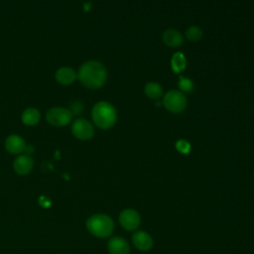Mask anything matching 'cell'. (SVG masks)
I'll return each mask as SVG.
<instances>
[{"instance_id": "obj_4", "label": "cell", "mask_w": 254, "mask_h": 254, "mask_svg": "<svg viewBox=\"0 0 254 254\" xmlns=\"http://www.w3.org/2000/svg\"><path fill=\"white\" fill-rule=\"evenodd\" d=\"M187 98L185 94L177 89L169 90L163 97V105L172 113H181L187 107Z\"/></svg>"}, {"instance_id": "obj_11", "label": "cell", "mask_w": 254, "mask_h": 254, "mask_svg": "<svg viewBox=\"0 0 254 254\" xmlns=\"http://www.w3.org/2000/svg\"><path fill=\"white\" fill-rule=\"evenodd\" d=\"M109 254H130L129 243L120 236H114L109 239L107 244Z\"/></svg>"}, {"instance_id": "obj_14", "label": "cell", "mask_w": 254, "mask_h": 254, "mask_svg": "<svg viewBox=\"0 0 254 254\" xmlns=\"http://www.w3.org/2000/svg\"><path fill=\"white\" fill-rule=\"evenodd\" d=\"M40 119H41V112L35 107L26 108L21 115L22 123L27 126L37 125L39 123Z\"/></svg>"}, {"instance_id": "obj_7", "label": "cell", "mask_w": 254, "mask_h": 254, "mask_svg": "<svg viewBox=\"0 0 254 254\" xmlns=\"http://www.w3.org/2000/svg\"><path fill=\"white\" fill-rule=\"evenodd\" d=\"M119 222L124 229L128 231H133L139 227L141 222V217L136 210L131 208H126L120 212Z\"/></svg>"}, {"instance_id": "obj_13", "label": "cell", "mask_w": 254, "mask_h": 254, "mask_svg": "<svg viewBox=\"0 0 254 254\" xmlns=\"http://www.w3.org/2000/svg\"><path fill=\"white\" fill-rule=\"evenodd\" d=\"M163 43L169 48H178L184 44V36L175 29H168L162 35Z\"/></svg>"}, {"instance_id": "obj_12", "label": "cell", "mask_w": 254, "mask_h": 254, "mask_svg": "<svg viewBox=\"0 0 254 254\" xmlns=\"http://www.w3.org/2000/svg\"><path fill=\"white\" fill-rule=\"evenodd\" d=\"M33 166V159L29 155H20L15 159L13 163L14 171L21 176L28 175L32 171Z\"/></svg>"}, {"instance_id": "obj_5", "label": "cell", "mask_w": 254, "mask_h": 254, "mask_svg": "<svg viewBox=\"0 0 254 254\" xmlns=\"http://www.w3.org/2000/svg\"><path fill=\"white\" fill-rule=\"evenodd\" d=\"M72 112L64 107H52L46 112V120L55 127H64L70 123Z\"/></svg>"}, {"instance_id": "obj_9", "label": "cell", "mask_w": 254, "mask_h": 254, "mask_svg": "<svg viewBox=\"0 0 254 254\" xmlns=\"http://www.w3.org/2000/svg\"><path fill=\"white\" fill-rule=\"evenodd\" d=\"M5 149L7 152L13 155H18L21 154L23 151L26 150V142L25 140L16 134H12L8 136L5 140Z\"/></svg>"}, {"instance_id": "obj_3", "label": "cell", "mask_w": 254, "mask_h": 254, "mask_svg": "<svg viewBox=\"0 0 254 254\" xmlns=\"http://www.w3.org/2000/svg\"><path fill=\"white\" fill-rule=\"evenodd\" d=\"M87 230L94 236L105 238L112 234L114 229V222L112 218L104 213H97L91 215L86 220Z\"/></svg>"}, {"instance_id": "obj_10", "label": "cell", "mask_w": 254, "mask_h": 254, "mask_svg": "<svg viewBox=\"0 0 254 254\" xmlns=\"http://www.w3.org/2000/svg\"><path fill=\"white\" fill-rule=\"evenodd\" d=\"M56 80L62 85H70L77 78V72L70 66H62L55 73Z\"/></svg>"}, {"instance_id": "obj_17", "label": "cell", "mask_w": 254, "mask_h": 254, "mask_svg": "<svg viewBox=\"0 0 254 254\" xmlns=\"http://www.w3.org/2000/svg\"><path fill=\"white\" fill-rule=\"evenodd\" d=\"M186 38L191 42V43H196L198 42L203 35L202 30L198 26H190L187 29L186 31Z\"/></svg>"}, {"instance_id": "obj_2", "label": "cell", "mask_w": 254, "mask_h": 254, "mask_svg": "<svg viewBox=\"0 0 254 254\" xmlns=\"http://www.w3.org/2000/svg\"><path fill=\"white\" fill-rule=\"evenodd\" d=\"M91 118L98 128L110 129L117 121V111L110 102L99 101L91 109Z\"/></svg>"}, {"instance_id": "obj_1", "label": "cell", "mask_w": 254, "mask_h": 254, "mask_svg": "<svg viewBox=\"0 0 254 254\" xmlns=\"http://www.w3.org/2000/svg\"><path fill=\"white\" fill-rule=\"evenodd\" d=\"M79 82L89 89H97L104 85L107 79V69L98 61H87L77 71Z\"/></svg>"}, {"instance_id": "obj_8", "label": "cell", "mask_w": 254, "mask_h": 254, "mask_svg": "<svg viewBox=\"0 0 254 254\" xmlns=\"http://www.w3.org/2000/svg\"><path fill=\"white\" fill-rule=\"evenodd\" d=\"M133 245L140 251H148L153 247L154 241L152 236L142 230L135 231L132 235Z\"/></svg>"}, {"instance_id": "obj_19", "label": "cell", "mask_w": 254, "mask_h": 254, "mask_svg": "<svg viewBox=\"0 0 254 254\" xmlns=\"http://www.w3.org/2000/svg\"><path fill=\"white\" fill-rule=\"evenodd\" d=\"M176 149L182 154H189L190 151V144L184 139H180L176 143Z\"/></svg>"}, {"instance_id": "obj_18", "label": "cell", "mask_w": 254, "mask_h": 254, "mask_svg": "<svg viewBox=\"0 0 254 254\" xmlns=\"http://www.w3.org/2000/svg\"><path fill=\"white\" fill-rule=\"evenodd\" d=\"M178 86H179L180 91H182L183 93L184 92L190 93L193 90V88H194V84H193L192 80L190 79V78L184 77V76H180V80L178 82Z\"/></svg>"}, {"instance_id": "obj_16", "label": "cell", "mask_w": 254, "mask_h": 254, "mask_svg": "<svg viewBox=\"0 0 254 254\" xmlns=\"http://www.w3.org/2000/svg\"><path fill=\"white\" fill-rule=\"evenodd\" d=\"M186 65H187V60L182 53L178 52L173 55L171 60V66L174 72L180 73L186 68Z\"/></svg>"}, {"instance_id": "obj_15", "label": "cell", "mask_w": 254, "mask_h": 254, "mask_svg": "<svg viewBox=\"0 0 254 254\" xmlns=\"http://www.w3.org/2000/svg\"><path fill=\"white\" fill-rule=\"evenodd\" d=\"M144 92L151 99H159L163 95V87L159 82L149 81L144 86Z\"/></svg>"}, {"instance_id": "obj_6", "label": "cell", "mask_w": 254, "mask_h": 254, "mask_svg": "<svg viewBox=\"0 0 254 254\" xmlns=\"http://www.w3.org/2000/svg\"><path fill=\"white\" fill-rule=\"evenodd\" d=\"M70 131L72 135L81 141L89 140L94 135L93 125L84 118H77L71 123Z\"/></svg>"}]
</instances>
